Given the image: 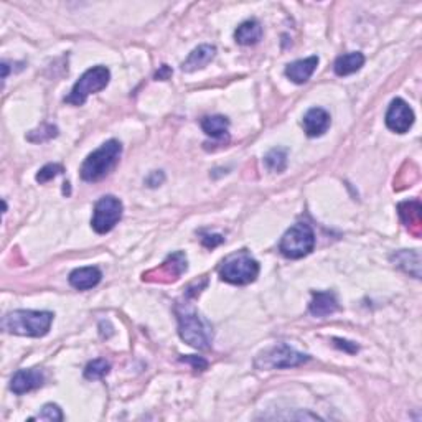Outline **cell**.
Returning a JSON list of instances; mask_svg holds the SVG:
<instances>
[{
	"label": "cell",
	"mask_w": 422,
	"mask_h": 422,
	"mask_svg": "<svg viewBox=\"0 0 422 422\" xmlns=\"http://www.w3.org/2000/svg\"><path fill=\"white\" fill-rule=\"evenodd\" d=\"M175 314L178 319V333L182 340L190 347L206 350L213 340L211 325L190 304H177Z\"/></svg>",
	"instance_id": "obj_1"
},
{
	"label": "cell",
	"mask_w": 422,
	"mask_h": 422,
	"mask_svg": "<svg viewBox=\"0 0 422 422\" xmlns=\"http://www.w3.org/2000/svg\"><path fill=\"white\" fill-rule=\"evenodd\" d=\"M53 316L45 310H13L2 319V328L12 335L40 338L50 332Z\"/></svg>",
	"instance_id": "obj_2"
},
{
	"label": "cell",
	"mask_w": 422,
	"mask_h": 422,
	"mask_svg": "<svg viewBox=\"0 0 422 422\" xmlns=\"http://www.w3.org/2000/svg\"><path fill=\"white\" fill-rule=\"evenodd\" d=\"M122 154L121 142L111 139L104 142L99 149L88 155L81 165L80 175L85 182H99L116 167L119 157Z\"/></svg>",
	"instance_id": "obj_3"
},
{
	"label": "cell",
	"mask_w": 422,
	"mask_h": 422,
	"mask_svg": "<svg viewBox=\"0 0 422 422\" xmlns=\"http://www.w3.org/2000/svg\"><path fill=\"white\" fill-rule=\"evenodd\" d=\"M259 276V263L247 251H240L228 256L219 265L221 281L235 286H246Z\"/></svg>",
	"instance_id": "obj_4"
},
{
	"label": "cell",
	"mask_w": 422,
	"mask_h": 422,
	"mask_svg": "<svg viewBox=\"0 0 422 422\" xmlns=\"http://www.w3.org/2000/svg\"><path fill=\"white\" fill-rule=\"evenodd\" d=\"M315 246L314 229L307 223H297L289 228L279 242V251L289 259H300L310 254Z\"/></svg>",
	"instance_id": "obj_5"
},
{
	"label": "cell",
	"mask_w": 422,
	"mask_h": 422,
	"mask_svg": "<svg viewBox=\"0 0 422 422\" xmlns=\"http://www.w3.org/2000/svg\"><path fill=\"white\" fill-rule=\"evenodd\" d=\"M111 80V71L106 66H94L82 75L76 85L73 86L70 96H66L65 103L73 106H82L86 103L89 94L99 93L106 86L109 85Z\"/></svg>",
	"instance_id": "obj_6"
},
{
	"label": "cell",
	"mask_w": 422,
	"mask_h": 422,
	"mask_svg": "<svg viewBox=\"0 0 422 422\" xmlns=\"http://www.w3.org/2000/svg\"><path fill=\"white\" fill-rule=\"evenodd\" d=\"M310 356L305 353L293 350L286 343L269 348L256 358V368L259 370H282V368H296V366L304 365L309 361Z\"/></svg>",
	"instance_id": "obj_7"
},
{
	"label": "cell",
	"mask_w": 422,
	"mask_h": 422,
	"mask_svg": "<svg viewBox=\"0 0 422 422\" xmlns=\"http://www.w3.org/2000/svg\"><path fill=\"white\" fill-rule=\"evenodd\" d=\"M122 201L116 196L108 195L103 196L96 201L93 219H91V226L98 235H106V233L112 231L114 226L121 221L122 218Z\"/></svg>",
	"instance_id": "obj_8"
},
{
	"label": "cell",
	"mask_w": 422,
	"mask_h": 422,
	"mask_svg": "<svg viewBox=\"0 0 422 422\" xmlns=\"http://www.w3.org/2000/svg\"><path fill=\"white\" fill-rule=\"evenodd\" d=\"M188 269L187 256L182 251L173 252L157 269L144 274V281L149 282H173Z\"/></svg>",
	"instance_id": "obj_9"
},
{
	"label": "cell",
	"mask_w": 422,
	"mask_h": 422,
	"mask_svg": "<svg viewBox=\"0 0 422 422\" xmlns=\"http://www.w3.org/2000/svg\"><path fill=\"white\" fill-rule=\"evenodd\" d=\"M412 124H414V112H412L409 104L401 98L393 99L386 112L388 129L398 132V134H406L412 127Z\"/></svg>",
	"instance_id": "obj_10"
},
{
	"label": "cell",
	"mask_w": 422,
	"mask_h": 422,
	"mask_svg": "<svg viewBox=\"0 0 422 422\" xmlns=\"http://www.w3.org/2000/svg\"><path fill=\"white\" fill-rule=\"evenodd\" d=\"M398 213L407 231L414 238H419L422 233V206L419 201H402L398 205Z\"/></svg>",
	"instance_id": "obj_11"
},
{
	"label": "cell",
	"mask_w": 422,
	"mask_h": 422,
	"mask_svg": "<svg viewBox=\"0 0 422 422\" xmlns=\"http://www.w3.org/2000/svg\"><path fill=\"white\" fill-rule=\"evenodd\" d=\"M45 381V376L40 370L31 368V370H18L13 374L10 381V389L15 394H25L34 389L40 388Z\"/></svg>",
	"instance_id": "obj_12"
},
{
	"label": "cell",
	"mask_w": 422,
	"mask_h": 422,
	"mask_svg": "<svg viewBox=\"0 0 422 422\" xmlns=\"http://www.w3.org/2000/svg\"><path fill=\"white\" fill-rule=\"evenodd\" d=\"M330 114L322 108H312L304 116V131L309 137H320L328 131Z\"/></svg>",
	"instance_id": "obj_13"
},
{
	"label": "cell",
	"mask_w": 422,
	"mask_h": 422,
	"mask_svg": "<svg viewBox=\"0 0 422 422\" xmlns=\"http://www.w3.org/2000/svg\"><path fill=\"white\" fill-rule=\"evenodd\" d=\"M319 65V57H310L305 59H297V61L291 63L286 68V76L289 80L296 82V85H304L310 80V76L314 75Z\"/></svg>",
	"instance_id": "obj_14"
},
{
	"label": "cell",
	"mask_w": 422,
	"mask_h": 422,
	"mask_svg": "<svg viewBox=\"0 0 422 422\" xmlns=\"http://www.w3.org/2000/svg\"><path fill=\"white\" fill-rule=\"evenodd\" d=\"M217 54V48L213 45H200L198 48H195L194 52L188 54V58L182 63V70L185 73H194L208 65L211 59Z\"/></svg>",
	"instance_id": "obj_15"
},
{
	"label": "cell",
	"mask_w": 422,
	"mask_h": 422,
	"mask_svg": "<svg viewBox=\"0 0 422 422\" xmlns=\"http://www.w3.org/2000/svg\"><path fill=\"white\" fill-rule=\"evenodd\" d=\"M101 277V270L94 265H89V268H80L75 269L70 274V284L71 287L78 289V291H88V289H93L99 284Z\"/></svg>",
	"instance_id": "obj_16"
},
{
	"label": "cell",
	"mask_w": 422,
	"mask_h": 422,
	"mask_svg": "<svg viewBox=\"0 0 422 422\" xmlns=\"http://www.w3.org/2000/svg\"><path fill=\"white\" fill-rule=\"evenodd\" d=\"M338 310V300L333 292H314L310 302V314L314 316H327Z\"/></svg>",
	"instance_id": "obj_17"
},
{
	"label": "cell",
	"mask_w": 422,
	"mask_h": 422,
	"mask_svg": "<svg viewBox=\"0 0 422 422\" xmlns=\"http://www.w3.org/2000/svg\"><path fill=\"white\" fill-rule=\"evenodd\" d=\"M391 261L394 265L401 268L405 272L411 274L412 277H421V254L419 251H399L396 254L391 256Z\"/></svg>",
	"instance_id": "obj_18"
},
{
	"label": "cell",
	"mask_w": 422,
	"mask_h": 422,
	"mask_svg": "<svg viewBox=\"0 0 422 422\" xmlns=\"http://www.w3.org/2000/svg\"><path fill=\"white\" fill-rule=\"evenodd\" d=\"M235 38L242 47H251V45L259 43V40L263 38V27L254 18L242 22L235 31Z\"/></svg>",
	"instance_id": "obj_19"
},
{
	"label": "cell",
	"mask_w": 422,
	"mask_h": 422,
	"mask_svg": "<svg viewBox=\"0 0 422 422\" xmlns=\"http://www.w3.org/2000/svg\"><path fill=\"white\" fill-rule=\"evenodd\" d=\"M363 65H365L363 53L353 52L338 57L333 65V70L338 76H348V75H353V73H356L358 70H361V66Z\"/></svg>",
	"instance_id": "obj_20"
},
{
	"label": "cell",
	"mask_w": 422,
	"mask_h": 422,
	"mask_svg": "<svg viewBox=\"0 0 422 422\" xmlns=\"http://www.w3.org/2000/svg\"><path fill=\"white\" fill-rule=\"evenodd\" d=\"M201 129L213 139H223L229 129V121L224 116H206L201 121Z\"/></svg>",
	"instance_id": "obj_21"
},
{
	"label": "cell",
	"mask_w": 422,
	"mask_h": 422,
	"mask_svg": "<svg viewBox=\"0 0 422 422\" xmlns=\"http://www.w3.org/2000/svg\"><path fill=\"white\" fill-rule=\"evenodd\" d=\"M264 162H265V167H268L270 172H276V173L284 172L287 167V149L277 147V149L269 150L268 155L264 157Z\"/></svg>",
	"instance_id": "obj_22"
},
{
	"label": "cell",
	"mask_w": 422,
	"mask_h": 422,
	"mask_svg": "<svg viewBox=\"0 0 422 422\" xmlns=\"http://www.w3.org/2000/svg\"><path fill=\"white\" fill-rule=\"evenodd\" d=\"M109 370H111V365H109L106 360H103V358H98V360L89 361L88 366H86L85 378L89 379V381L103 379L104 376L109 373Z\"/></svg>",
	"instance_id": "obj_23"
},
{
	"label": "cell",
	"mask_w": 422,
	"mask_h": 422,
	"mask_svg": "<svg viewBox=\"0 0 422 422\" xmlns=\"http://www.w3.org/2000/svg\"><path fill=\"white\" fill-rule=\"evenodd\" d=\"M57 136H58L57 126H52V124H43V126H40L38 129L30 131L29 136H27V139H29L30 142H35V144H38V142H47Z\"/></svg>",
	"instance_id": "obj_24"
},
{
	"label": "cell",
	"mask_w": 422,
	"mask_h": 422,
	"mask_svg": "<svg viewBox=\"0 0 422 422\" xmlns=\"http://www.w3.org/2000/svg\"><path fill=\"white\" fill-rule=\"evenodd\" d=\"M35 419L54 422V421H63V419H65V416H63V412H61V409H59V406L52 405V402H50V405L43 406V409H41V412L38 416L31 417V421H35Z\"/></svg>",
	"instance_id": "obj_25"
},
{
	"label": "cell",
	"mask_w": 422,
	"mask_h": 422,
	"mask_svg": "<svg viewBox=\"0 0 422 422\" xmlns=\"http://www.w3.org/2000/svg\"><path fill=\"white\" fill-rule=\"evenodd\" d=\"M65 172V168H63V165L59 163H48L45 165L43 168H40V172L36 173V182L38 183H47L52 180V178H54L57 175H59V173Z\"/></svg>",
	"instance_id": "obj_26"
},
{
	"label": "cell",
	"mask_w": 422,
	"mask_h": 422,
	"mask_svg": "<svg viewBox=\"0 0 422 422\" xmlns=\"http://www.w3.org/2000/svg\"><path fill=\"white\" fill-rule=\"evenodd\" d=\"M180 361H182V363L191 365V366H194L195 371H205L206 368H208V361H206L205 358H201V356H194V355L182 356Z\"/></svg>",
	"instance_id": "obj_27"
},
{
	"label": "cell",
	"mask_w": 422,
	"mask_h": 422,
	"mask_svg": "<svg viewBox=\"0 0 422 422\" xmlns=\"http://www.w3.org/2000/svg\"><path fill=\"white\" fill-rule=\"evenodd\" d=\"M201 241H203V245L206 247H217L224 241V238L221 235H205L201 238Z\"/></svg>",
	"instance_id": "obj_28"
},
{
	"label": "cell",
	"mask_w": 422,
	"mask_h": 422,
	"mask_svg": "<svg viewBox=\"0 0 422 422\" xmlns=\"http://www.w3.org/2000/svg\"><path fill=\"white\" fill-rule=\"evenodd\" d=\"M333 342H335V345H337L338 348H342V350H347V351H350V353H356L358 351V345H356V343L342 340V338H333Z\"/></svg>",
	"instance_id": "obj_29"
},
{
	"label": "cell",
	"mask_w": 422,
	"mask_h": 422,
	"mask_svg": "<svg viewBox=\"0 0 422 422\" xmlns=\"http://www.w3.org/2000/svg\"><path fill=\"white\" fill-rule=\"evenodd\" d=\"M170 76H172V70L167 65H162L160 66V70L155 73V80H160V81L168 80Z\"/></svg>",
	"instance_id": "obj_30"
},
{
	"label": "cell",
	"mask_w": 422,
	"mask_h": 422,
	"mask_svg": "<svg viewBox=\"0 0 422 422\" xmlns=\"http://www.w3.org/2000/svg\"><path fill=\"white\" fill-rule=\"evenodd\" d=\"M2 70H3L2 78H3V80H6L7 75H8V65H7V63H2Z\"/></svg>",
	"instance_id": "obj_31"
}]
</instances>
